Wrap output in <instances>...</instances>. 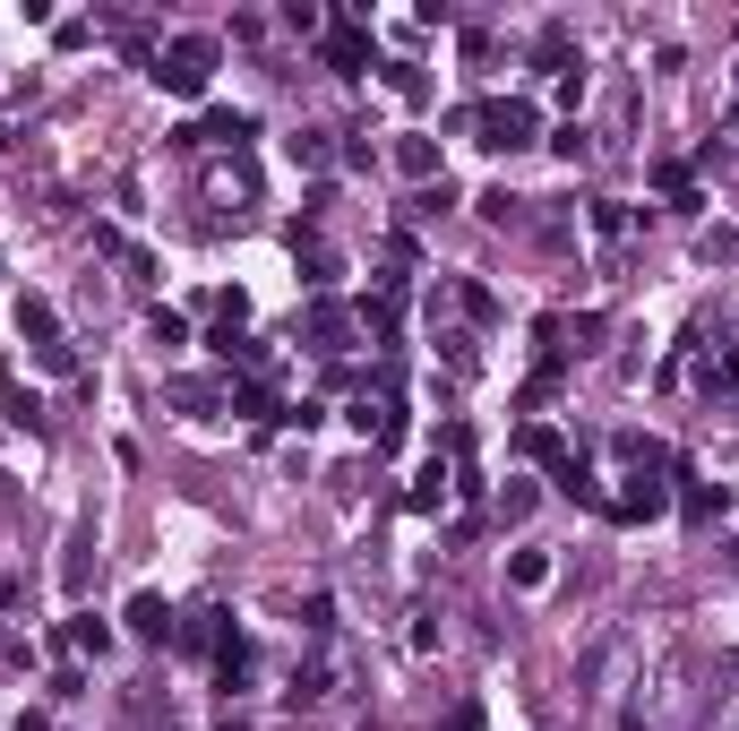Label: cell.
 <instances>
[{
    "label": "cell",
    "mask_w": 739,
    "mask_h": 731,
    "mask_svg": "<svg viewBox=\"0 0 739 731\" xmlns=\"http://www.w3.org/2000/svg\"><path fill=\"white\" fill-rule=\"evenodd\" d=\"M216 61H224V43H216V34H172V43H163L156 52V87L163 96H207V78H216Z\"/></svg>",
    "instance_id": "1"
},
{
    "label": "cell",
    "mask_w": 739,
    "mask_h": 731,
    "mask_svg": "<svg viewBox=\"0 0 739 731\" xmlns=\"http://www.w3.org/2000/svg\"><path fill=\"white\" fill-rule=\"evenodd\" d=\"M473 130H482V147H499V156H516V147H533V130H542V121H533V103H482V112H473Z\"/></svg>",
    "instance_id": "2"
},
{
    "label": "cell",
    "mask_w": 739,
    "mask_h": 731,
    "mask_svg": "<svg viewBox=\"0 0 739 731\" xmlns=\"http://www.w3.org/2000/svg\"><path fill=\"white\" fill-rule=\"evenodd\" d=\"M671 508V482H662V465H628V491L602 508V517H619V525H645V517H662Z\"/></svg>",
    "instance_id": "3"
},
{
    "label": "cell",
    "mask_w": 739,
    "mask_h": 731,
    "mask_svg": "<svg viewBox=\"0 0 739 731\" xmlns=\"http://www.w3.org/2000/svg\"><path fill=\"white\" fill-rule=\"evenodd\" d=\"M319 61L336 69V78H361V69H370V27H361L353 9H344V27H336V34L319 43Z\"/></svg>",
    "instance_id": "4"
},
{
    "label": "cell",
    "mask_w": 739,
    "mask_h": 731,
    "mask_svg": "<svg viewBox=\"0 0 739 731\" xmlns=\"http://www.w3.org/2000/svg\"><path fill=\"white\" fill-rule=\"evenodd\" d=\"M9 319H18V336H27L34 353H52V344H61V310H52L43 293H18V310H9Z\"/></svg>",
    "instance_id": "5"
},
{
    "label": "cell",
    "mask_w": 739,
    "mask_h": 731,
    "mask_svg": "<svg viewBox=\"0 0 739 731\" xmlns=\"http://www.w3.org/2000/svg\"><path fill=\"white\" fill-rule=\"evenodd\" d=\"M121 620H129V637H147V645H163V637L181 629V620H172V602H163V594H129V611H121Z\"/></svg>",
    "instance_id": "6"
},
{
    "label": "cell",
    "mask_w": 739,
    "mask_h": 731,
    "mask_svg": "<svg viewBox=\"0 0 739 731\" xmlns=\"http://www.w3.org/2000/svg\"><path fill=\"white\" fill-rule=\"evenodd\" d=\"M448 491H456V473L439 465V457H430V465L413 473V491H405V508H413V517H439V508H448Z\"/></svg>",
    "instance_id": "7"
},
{
    "label": "cell",
    "mask_w": 739,
    "mask_h": 731,
    "mask_svg": "<svg viewBox=\"0 0 739 731\" xmlns=\"http://www.w3.org/2000/svg\"><path fill=\"white\" fill-rule=\"evenodd\" d=\"M550 482H559V499H577V508H602V482H593V465H585L577 448L550 465Z\"/></svg>",
    "instance_id": "8"
},
{
    "label": "cell",
    "mask_w": 739,
    "mask_h": 731,
    "mask_svg": "<svg viewBox=\"0 0 739 731\" xmlns=\"http://www.w3.org/2000/svg\"><path fill=\"white\" fill-rule=\"evenodd\" d=\"M258 121L250 112H207V121H190V130H172V147H198V138H224V147H241Z\"/></svg>",
    "instance_id": "9"
},
{
    "label": "cell",
    "mask_w": 739,
    "mask_h": 731,
    "mask_svg": "<svg viewBox=\"0 0 739 731\" xmlns=\"http://www.w3.org/2000/svg\"><path fill=\"white\" fill-rule=\"evenodd\" d=\"M679 482H688V491H679V517H688V525H706V517H722V508H731V491H722V482H697V473H679Z\"/></svg>",
    "instance_id": "10"
},
{
    "label": "cell",
    "mask_w": 739,
    "mask_h": 731,
    "mask_svg": "<svg viewBox=\"0 0 739 731\" xmlns=\"http://www.w3.org/2000/svg\"><path fill=\"white\" fill-rule=\"evenodd\" d=\"M232 413H250V422H284V404H276V388H267V379L232 388Z\"/></svg>",
    "instance_id": "11"
},
{
    "label": "cell",
    "mask_w": 739,
    "mask_h": 731,
    "mask_svg": "<svg viewBox=\"0 0 739 731\" xmlns=\"http://www.w3.org/2000/svg\"><path fill=\"white\" fill-rule=\"evenodd\" d=\"M327 689H336V671H327V663H292V689H284V698L292 705H319Z\"/></svg>",
    "instance_id": "12"
},
{
    "label": "cell",
    "mask_w": 739,
    "mask_h": 731,
    "mask_svg": "<svg viewBox=\"0 0 739 731\" xmlns=\"http://www.w3.org/2000/svg\"><path fill=\"white\" fill-rule=\"evenodd\" d=\"M336 276H344V259H336V250H319V241H310V250H301V284H310V293H327V284H336Z\"/></svg>",
    "instance_id": "13"
},
{
    "label": "cell",
    "mask_w": 739,
    "mask_h": 731,
    "mask_svg": "<svg viewBox=\"0 0 739 731\" xmlns=\"http://www.w3.org/2000/svg\"><path fill=\"white\" fill-rule=\"evenodd\" d=\"M147 344H156V353H181V344H190V319H181V310H156V319H147Z\"/></svg>",
    "instance_id": "14"
},
{
    "label": "cell",
    "mask_w": 739,
    "mask_h": 731,
    "mask_svg": "<svg viewBox=\"0 0 739 731\" xmlns=\"http://www.w3.org/2000/svg\"><path fill=\"white\" fill-rule=\"evenodd\" d=\"M284 156H292V164H310V172H319V164H336L327 130H292V138H284Z\"/></svg>",
    "instance_id": "15"
},
{
    "label": "cell",
    "mask_w": 739,
    "mask_h": 731,
    "mask_svg": "<svg viewBox=\"0 0 739 731\" xmlns=\"http://www.w3.org/2000/svg\"><path fill=\"white\" fill-rule=\"evenodd\" d=\"M516 448H525L533 465H559V457H568V448H559V431H542V422H525V431H516Z\"/></svg>",
    "instance_id": "16"
},
{
    "label": "cell",
    "mask_w": 739,
    "mask_h": 731,
    "mask_svg": "<svg viewBox=\"0 0 739 731\" xmlns=\"http://www.w3.org/2000/svg\"><path fill=\"white\" fill-rule=\"evenodd\" d=\"M69 645H78V654H112V629H103L96 611H78V620H69Z\"/></svg>",
    "instance_id": "17"
},
{
    "label": "cell",
    "mask_w": 739,
    "mask_h": 731,
    "mask_svg": "<svg viewBox=\"0 0 739 731\" xmlns=\"http://www.w3.org/2000/svg\"><path fill=\"white\" fill-rule=\"evenodd\" d=\"M310 336H319V353H344V310L319 301V310H310Z\"/></svg>",
    "instance_id": "18"
},
{
    "label": "cell",
    "mask_w": 739,
    "mask_h": 731,
    "mask_svg": "<svg viewBox=\"0 0 739 731\" xmlns=\"http://www.w3.org/2000/svg\"><path fill=\"white\" fill-rule=\"evenodd\" d=\"M87 551H96V525H78V533H69V560H61L69 594H78V585H87Z\"/></svg>",
    "instance_id": "19"
},
{
    "label": "cell",
    "mask_w": 739,
    "mask_h": 731,
    "mask_svg": "<svg viewBox=\"0 0 739 731\" xmlns=\"http://www.w3.org/2000/svg\"><path fill=\"white\" fill-rule=\"evenodd\" d=\"M396 164L413 172V181H430V172H439V147H430V138H405V147H396Z\"/></svg>",
    "instance_id": "20"
},
{
    "label": "cell",
    "mask_w": 739,
    "mask_h": 731,
    "mask_svg": "<svg viewBox=\"0 0 739 731\" xmlns=\"http://www.w3.org/2000/svg\"><path fill=\"white\" fill-rule=\"evenodd\" d=\"M628 224H637V207H619V199H593V233H628Z\"/></svg>",
    "instance_id": "21"
},
{
    "label": "cell",
    "mask_w": 739,
    "mask_h": 731,
    "mask_svg": "<svg viewBox=\"0 0 739 731\" xmlns=\"http://www.w3.org/2000/svg\"><path fill=\"white\" fill-rule=\"evenodd\" d=\"M550 147H559L568 164H585V156H593V130H585V121H568V130H550Z\"/></svg>",
    "instance_id": "22"
},
{
    "label": "cell",
    "mask_w": 739,
    "mask_h": 731,
    "mask_svg": "<svg viewBox=\"0 0 739 731\" xmlns=\"http://www.w3.org/2000/svg\"><path fill=\"white\" fill-rule=\"evenodd\" d=\"M387 87H396V96H405V103H421V96H430V78H421L413 61H396V69H387Z\"/></svg>",
    "instance_id": "23"
},
{
    "label": "cell",
    "mask_w": 739,
    "mask_h": 731,
    "mask_svg": "<svg viewBox=\"0 0 739 731\" xmlns=\"http://www.w3.org/2000/svg\"><path fill=\"white\" fill-rule=\"evenodd\" d=\"M284 27H292V34H319L327 9H319V0H284Z\"/></svg>",
    "instance_id": "24"
},
{
    "label": "cell",
    "mask_w": 739,
    "mask_h": 731,
    "mask_svg": "<svg viewBox=\"0 0 739 731\" xmlns=\"http://www.w3.org/2000/svg\"><path fill=\"white\" fill-rule=\"evenodd\" d=\"M508 577H516V585H542V577H550V560H542V551H516V560H508Z\"/></svg>",
    "instance_id": "25"
},
{
    "label": "cell",
    "mask_w": 739,
    "mask_h": 731,
    "mask_svg": "<svg viewBox=\"0 0 739 731\" xmlns=\"http://www.w3.org/2000/svg\"><path fill=\"white\" fill-rule=\"evenodd\" d=\"M301 629H310V637H327V629H336V602H327V594H310V602H301Z\"/></svg>",
    "instance_id": "26"
},
{
    "label": "cell",
    "mask_w": 739,
    "mask_h": 731,
    "mask_svg": "<svg viewBox=\"0 0 739 731\" xmlns=\"http://www.w3.org/2000/svg\"><path fill=\"white\" fill-rule=\"evenodd\" d=\"M706 388H722V397H739V353H722V362H706Z\"/></svg>",
    "instance_id": "27"
}]
</instances>
